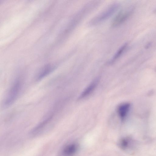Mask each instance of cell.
Wrapping results in <instances>:
<instances>
[{
  "mask_svg": "<svg viewBox=\"0 0 156 156\" xmlns=\"http://www.w3.org/2000/svg\"><path fill=\"white\" fill-rule=\"evenodd\" d=\"M130 107V104L125 103L120 105L118 107V112L120 118L124 120L128 113Z\"/></svg>",
  "mask_w": 156,
  "mask_h": 156,
  "instance_id": "cell-5",
  "label": "cell"
},
{
  "mask_svg": "<svg viewBox=\"0 0 156 156\" xmlns=\"http://www.w3.org/2000/svg\"><path fill=\"white\" fill-rule=\"evenodd\" d=\"M23 81L21 77H18L11 86L5 99L4 105L7 107L11 105L17 98L21 90Z\"/></svg>",
  "mask_w": 156,
  "mask_h": 156,
  "instance_id": "cell-1",
  "label": "cell"
},
{
  "mask_svg": "<svg viewBox=\"0 0 156 156\" xmlns=\"http://www.w3.org/2000/svg\"><path fill=\"white\" fill-rule=\"evenodd\" d=\"M129 15L128 12H121L117 15L113 20L112 23V26L115 27L118 26L123 22Z\"/></svg>",
  "mask_w": 156,
  "mask_h": 156,
  "instance_id": "cell-4",
  "label": "cell"
},
{
  "mask_svg": "<svg viewBox=\"0 0 156 156\" xmlns=\"http://www.w3.org/2000/svg\"><path fill=\"white\" fill-rule=\"evenodd\" d=\"M133 144V141L132 139L129 137H125L119 140L118 146L122 149L126 151L130 149Z\"/></svg>",
  "mask_w": 156,
  "mask_h": 156,
  "instance_id": "cell-6",
  "label": "cell"
},
{
  "mask_svg": "<svg viewBox=\"0 0 156 156\" xmlns=\"http://www.w3.org/2000/svg\"><path fill=\"white\" fill-rule=\"evenodd\" d=\"M78 148V145L76 143L69 144L63 147L59 156H73L76 153Z\"/></svg>",
  "mask_w": 156,
  "mask_h": 156,
  "instance_id": "cell-3",
  "label": "cell"
},
{
  "mask_svg": "<svg viewBox=\"0 0 156 156\" xmlns=\"http://www.w3.org/2000/svg\"><path fill=\"white\" fill-rule=\"evenodd\" d=\"M119 5L114 4L93 19L89 22V25H94L107 19L112 16L117 10Z\"/></svg>",
  "mask_w": 156,
  "mask_h": 156,
  "instance_id": "cell-2",
  "label": "cell"
},
{
  "mask_svg": "<svg viewBox=\"0 0 156 156\" xmlns=\"http://www.w3.org/2000/svg\"><path fill=\"white\" fill-rule=\"evenodd\" d=\"M127 46L126 44H124L119 49L118 51L114 56L112 60V62H113L116 60L120 56L121 54L123 53Z\"/></svg>",
  "mask_w": 156,
  "mask_h": 156,
  "instance_id": "cell-8",
  "label": "cell"
},
{
  "mask_svg": "<svg viewBox=\"0 0 156 156\" xmlns=\"http://www.w3.org/2000/svg\"><path fill=\"white\" fill-rule=\"evenodd\" d=\"M98 82V79L95 80L92 82L82 93L79 99L83 98L90 94L95 88Z\"/></svg>",
  "mask_w": 156,
  "mask_h": 156,
  "instance_id": "cell-7",
  "label": "cell"
}]
</instances>
